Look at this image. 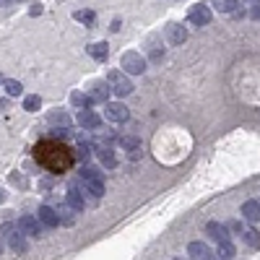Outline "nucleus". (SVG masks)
I'll use <instances>...</instances> for the list:
<instances>
[{"label": "nucleus", "mask_w": 260, "mask_h": 260, "mask_svg": "<svg viewBox=\"0 0 260 260\" xmlns=\"http://www.w3.org/2000/svg\"><path fill=\"white\" fill-rule=\"evenodd\" d=\"M8 245H10V250H13V253H26V250H29L26 234H24V232H16V229L8 234Z\"/></svg>", "instance_id": "nucleus-13"}, {"label": "nucleus", "mask_w": 260, "mask_h": 260, "mask_svg": "<svg viewBox=\"0 0 260 260\" xmlns=\"http://www.w3.org/2000/svg\"><path fill=\"white\" fill-rule=\"evenodd\" d=\"M211 5L216 8L219 13H234L240 3H237V0H211Z\"/></svg>", "instance_id": "nucleus-20"}, {"label": "nucleus", "mask_w": 260, "mask_h": 260, "mask_svg": "<svg viewBox=\"0 0 260 260\" xmlns=\"http://www.w3.org/2000/svg\"><path fill=\"white\" fill-rule=\"evenodd\" d=\"M211 5H193L190 8V13H187V21H190V26H208L211 24Z\"/></svg>", "instance_id": "nucleus-4"}, {"label": "nucleus", "mask_w": 260, "mask_h": 260, "mask_svg": "<svg viewBox=\"0 0 260 260\" xmlns=\"http://www.w3.org/2000/svg\"><path fill=\"white\" fill-rule=\"evenodd\" d=\"M37 219L42 221V227H47V229H55L60 224V219H58V211L55 208H50V206H42L39 208V213H37Z\"/></svg>", "instance_id": "nucleus-11"}, {"label": "nucleus", "mask_w": 260, "mask_h": 260, "mask_svg": "<svg viewBox=\"0 0 260 260\" xmlns=\"http://www.w3.org/2000/svg\"><path fill=\"white\" fill-rule=\"evenodd\" d=\"M250 16L253 18H260V3H258V0H255V5L250 8Z\"/></svg>", "instance_id": "nucleus-30"}, {"label": "nucleus", "mask_w": 260, "mask_h": 260, "mask_svg": "<svg viewBox=\"0 0 260 260\" xmlns=\"http://www.w3.org/2000/svg\"><path fill=\"white\" fill-rule=\"evenodd\" d=\"M3 81H5V78H3V76H0V86H3Z\"/></svg>", "instance_id": "nucleus-36"}, {"label": "nucleus", "mask_w": 260, "mask_h": 260, "mask_svg": "<svg viewBox=\"0 0 260 260\" xmlns=\"http://www.w3.org/2000/svg\"><path fill=\"white\" fill-rule=\"evenodd\" d=\"M3 88H5L8 96H21L24 94V86H21L18 81H3Z\"/></svg>", "instance_id": "nucleus-25"}, {"label": "nucleus", "mask_w": 260, "mask_h": 260, "mask_svg": "<svg viewBox=\"0 0 260 260\" xmlns=\"http://www.w3.org/2000/svg\"><path fill=\"white\" fill-rule=\"evenodd\" d=\"M91 96L94 101H107L109 99V84L107 81H96V84H91Z\"/></svg>", "instance_id": "nucleus-19"}, {"label": "nucleus", "mask_w": 260, "mask_h": 260, "mask_svg": "<svg viewBox=\"0 0 260 260\" xmlns=\"http://www.w3.org/2000/svg\"><path fill=\"white\" fill-rule=\"evenodd\" d=\"M71 101H73L78 109H84V107H91V104H94V99L88 96V94H84V91H73V94H71Z\"/></svg>", "instance_id": "nucleus-21"}, {"label": "nucleus", "mask_w": 260, "mask_h": 260, "mask_svg": "<svg viewBox=\"0 0 260 260\" xmlns=\"http://www.w3.org/2000/svg\"><path fill=\"white\" fill-rule=\"evenodd\" d=\"M120 65H122V71H125V73L141 76L146 71V58L141 52H125V55H122V60H120Z\"/></svg>", "instance_id": "nucleus-3"}, {"label": "nucleus", "mask_w": 260, "mask_h": 260, "mask_svg": "<svg viewBox=\"0 0 260 260\" xmlns=\"http://www.w3.org/2000/svg\"><path fill=\"white\" fill-rule=\"evenodd\" d=\"M242 216H245L247 221L258 224V221H260V203H258V200H247L245 206H242Z\"/></svg>", "instance_id": "nucleus-18"}, {"label": "nucleus", "mask_w": 260, "mask_h": 260, "mask_svg": "<svg viewBox=\"0 0 260 260\" xmlns=\"http://www.w3.org/2000/svg\"><path fill=\"white\" fill-rule=\"evenodd\" d=\"M206 234L211 237L213 242H227L229 240V229L224 227V224H219V221H211L206 227Z\"/></svg>", "instance_id": "nucleus-12"}, {"label": "nucleus", "mask_w": 260, "mask_h": 260, "mask_svg": "<svg viewBox=\"0 0 260 260\" xmlns=\"http://www.w3.org/2000/svg\"><path fill=\"white\" fill-rule=\"evenodd\" d=\"M34 159L47 169V172L60 174V172H68V169L73 167V151L65 149L58 141H42V143H37V149H34Z\"/></svg>", "instance_id": "nucleus-1"}, {"label": "nucleus", "mask_w": 260, "mask_h": 260, "mask_svg": "<svg viewBox=\"0 0 260 260\" xmlns=\"http://www.w3.org/2000/svg\"><path fill=\"white\" fill-rule=\"evenodd\" d=\"M47 120L52 122V125H58V122H60V125H68V115H63V112H52Z\"/></svg>", "instance_id": "nucleus-29"}, {"label": "nucleus", "mask_w": 260, "mask_h": 260, "mask_svg": "<svg viewBox=\"0 0 260 260\" xmlns=\"http://www.w3.org/2000/svg\"><path fill=\"white\" fill-rule=\"evenodd\" d=\"M96 159H99V164L104 169H115L117 167V154L112 151L109 146H99V149H96Z\"/></svg>", "instance_id": "nucleus-10"}, {"label": "nucleus", "mask_w": 260, "mask_h": 260, "mask_svg": "<svg viewBox=\"0 0 260 260\" xmlns=\"http://www.w3.org/2000/svg\"><path fill=\"white\" fill-rule=\"evenodd\" d=\"M187 255H190V258H195V260H208V258H213L211 247H208L206 242H190Z\"/></svg>", "instance_id": "nucleus-14"}, {"label": "nucleus", "mask_w": 260, "mask_h": 260, "mask_svg": "<svg viewBox=\"0 0 260 260\" xmlns=\"http://www.w3.org/2000/svg\"><path fill=\"white\" fill-rule=\"evenodd\" d=\"M104 115H107V120H112V122H125V120L130 117V112H128V107L122 104V101H107Z\"/></svg>", "instance_id": "nucleus-6"}, {"label": "nucleus", "mask_w": 260, "mask_h": 260, "mask_svg": "<svg viewBox=\"0 0 260 260\" xmlns=\"http://www.w3.org/2000/svg\"><path fill=\"white\" fill-rule=\"evenodd\" d=\"M242 240L250 245V247H260V232L258 229H245L242 232Z\"/></svg>", "instance_id": "nucleus-24"}, {"label": "nucleus", "mask_w": 260, "mask_h": 260, "mask_svg": "<svg viewBox=\"0 0 260 260\" xmlns=\"http://www.w3.org/2000/svg\"><path fill=\"white\" fill-rule=\"evenodd\" d=\"M78 125H81L84 130H99L101 122H99V115H96V112H91L88 107H84L81 112H78Z\"/></svg>", "instance_id": "nucleus-9"}, {"label": "nucleus", "mask_w": 260, "mask_h": 260, "mask_svg": "<svg viewBox=\"0 0 260 260\" xmlns=\"http://www.w3.org/2000/svg\"><path fill=\"white\" fill-rule=\"evenodd\" d=\"M88 55H91L94 60L104 63L107 55H109V44H107V42H94V44H88Z\"/></svg>", "instance_id": "nucleus-17"}, {"label": "nucleus", "mask_w": 260, "mask_h": 260, "mask_svg": "<svg viewBox=\"0 0 260 260\" xmlns=\"http://www.w3.org/2000/svg\"><path fill=\"white\" fill-rule=\"evenodd\" d=\"M73 18L78 21V24H84V26H91L94 24V18H96V13H94V10H76V13H73Z\"/></svg>", "instance_id": "nucleus-23"}, {"label": "nucleus", "mask_w": 260, "mask_h": 260, "mask_svg": "<svg viewBox=\"0 0 260 260\" xmlns=\"http://www.w3.org/2000/svg\"><path fill=\"white\" fill-rule=\"evenodd\" d=\"M237 255V250H234V245L227 240V242H219V250H216V258H221V260H232Z\"/></svg>", "instance_id": "nucleus-22"}, {"label": "nucleus", "mask_w": 260, "mask_h": 260, "mask_svg": "<svg viewBox=\"0 0 260 260\" xmlns=\"http://www.w3.org/2000/svg\"><path fill=\"white\" fill-rule=\"evenodd\" d=\"M16 227H13V224H3V227H0V232H3V234H10V232H13Z\"/></svg>", "instance_id": "nucleus-32"}, {"label": "nucleus", "mask_w": 260, "mask_h": 260, "mask_svg": "<svg viewBox=\"0 0 260 260\" xmlns=\"http://www.w3.org/2000/svg\"><path fill=\"white\" fill-rule=\"evenodd\" d=\"M55 211H58V219H60V224H65V227H73V224H76V208L73 206H68V203H63V206H58V208H55Z\"/></svg>", "instance_id": "nucleus-16"}, {"label": "nucleus", "mask_w": 260, "mask_h": 260, "mask_svg": "<svg viewBox=\"0 0 260 260\" xmlns=\"http://www.w3.org/2000/svg\"><path fill=\"white\" fill-rule=\"evenodd\" d=\"M52 135H55V138H68V130H65V125H63L60 130H52Z\"/></svg>", "instance_id": "nucleus-31"}, {"label": "nucleus", "mask_w": 260, "mask_h": 260, "mask_svg": "<svg viewBox=\"0 0 260 260\" xmlns=\"http://www.w3.org/2000/svg\"><path fill=\"white\" fill-rule=\"evenodd\" d=\"M68 206H73L78 213L86 208V190H84V185L73 182L71 187H68Z\"/></svg>", "instance_id": "nucleus-5"}, {"label": "nucleus", "mask_w": 260, "mask_h": 260, "mask_svg": "<svg viewBox=\"0 0 260 260\" xmlns=\"http://www.w3.org/2000/svg\"><path fill=\"white\" fill-rule=\"evenodd\" d=\"M253 3H255V0H253Z\"/></svg>", "instance_id": "nucleus-38"}, {"label": "nucleus", "mask_w": 260, "mask_h": 260, "mask_svg": "<svg viewBox=\"0 0 260 260\" xmlns=\"http://www.w3.org/2000/svg\"><path fill=\"white\" fill-rule=\"evenodd\" d=\"M39 107H42V99H39L37 94H29V96L24 99V109H26V112H37Z\"/></svg>", "instance_id": "nucleus-26"}, {"label": "nucleus", "mask_w": 260, "mask_h": 260, "mask_svg": "<svg viewBox=\"0 0 260 260\" xmlns=\"http://www.w3.org/2000/svg\"><path fill=\"white\" fill-rule=\"evenodd\" d=\"M5 200V190H0V203H3Z\"/></svg>", "instance_id": "nucleus-35"}, {"label": "nucleus", "mask_w": 260, "mask_h": 260, "mask_svg": "<svg viewBox=\"0 0 260 260\" xmlns=\"http://www.w3.org/2000/svg\"><path fill=\"white\" fill-rule=\"evenodd\" d=\"M18 232H24L26 237H39L42 234V221L26 213V216L18 219Z\"/></svg>", "instance_id": "nucleus-8"}, {"label": "nucleus", "mask_w": 260, "mask_h": 260, "mask_svg": "<svg viewBox=\"0 0 260 260\" xmlns=\"http://www.w3.org/2000/svg\"><path fill=\"white\" fill-rule=\"evenodd\" d=\"M0 253H3V245H0Z\"/></svg>", "instance_id": "nucleus-37"}, {"label": "nucleus", "mask_w": 260, "mask_h": 260, "mask_svg": "<svg viewBox=\"0 0 260 260\" xmlns=\"http://www.w3.org/2000/svg\"><path fill=\"white\" fill-rule=\"evenodd\" d=\"M29 13H31V16H39V13H42V5H34V8L29 10Z\"/></svg>", "instance_id": "nucleus-34"}, {"label": "nucleus", "mask_w": 260, "mask_h": 260, "mask_svg": "<svg viewBox=\"0 0 260 260\" xmlns=\"http://www.w3.org/2000/svg\"><path fill=\"white\" fill-rule=\"evenodd\" d=\"M107 84H109V91H115L117 96H130L133 94V84H130V78L125 73H120V71H112L107 76Z\"/></svg>", "instance_id": "nucleus-2"}, {"label": "nucleus", "mask_w": 260, "mask_h": 260, "mask_svg": "<svg viewBox=\"0 0 260 260\" xmlns=\"http://www.w3.org/2000/svg\"><path fill=\"white\" fill-rule=\"evenodd\" d=\"M162 58H164V47H159V44H151V50H149V60L159 63Z\"/></svg>", "instance_id": "nucleus-27"}, {"label": "nucleus", "mask_w": 260, "mask_h": 260, "mask_svg": "<svg viewBox=\"0 0 260 260\" xmlns=\"http://www.w3.org/2000/svg\"><path fill=\"white\" fill-rule=\"evenodd\" d=\"M120 26H122V24H120V18H115V21H112V26H109V29H112V31H120Z\"/></svg>", "instance_id": "nucleus-33"}, {"label": "nucleus", "mask_w": 260, "mask_h": 260, "mask_svg": "<svg viewBox=\"0 0 260 260\" xmlns=\"http://www.w3.org/2000/svg\"><path fill=\"white\" fill-rule=\"evenodd\" d=\"M76 156H78V159H81V162H86L88 159V156H91V149H88V143L84 141L81 146H78V149H76Z\"/></svg>", "instance_id": "nucleus-28"}, {"label": "nucleus", "mask_w": 260, "mask_h": 260, "mask_svg": "<svg viewBox=\"0 0 260 260\" xmlns=\"http://www.w3.org/2000/svg\"><path fill=\"white\" fill-rule=\"evenodd\" d=\"M167 39H169V44H182L187 39V29L179 26V24H169L167 26Z\"/></svg>", "instance_id": "nucleus-15"}, {"label": "nucleus", "mask_w": 260, "mask_h": 260, "mask_svg": "<svg viewBox=\"0 0 260 260\" xmlns=\"http://www.w3.org/2000/svg\"><path fill=\"white\" fill-rule=\"evenodd\" d=\"M120 149H125L130 162H138L143 156V149H141V141L135 138V135H125V138H120Z\"/></svg>", "instance_id": "nucleus-7"}]
</instances>
